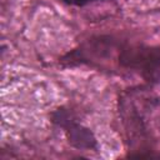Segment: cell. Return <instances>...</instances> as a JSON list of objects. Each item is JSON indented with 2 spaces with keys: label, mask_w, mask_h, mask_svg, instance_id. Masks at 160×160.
<instances>
[{
  "label": "cell",
  "mask_w": 160,
  "mask_h": 160,
  "mask_svg": "<svg viewBox=\"0 0 160 160\" xmlns=\"http://www.w3.org/2000/svg\"><path fill=\"white\" fill-rule=\"evenodd\" d=\"M52 121L64 130L69 142L72 146L85 150H94L98 148L96 139L92 132L88 128L79 124L69 110L62 108L55 110L52 112Z\"/></svg>",
  "instance_id": "7a4b0ae2"
},
{
  "label": "cell",
  "mask_w": 160,
  "mask_h": 160,
  "mask_svg": "<svg viewBox=\"0 0 160 160\" xmlns=\"http://www.w3.org/2000/svg\"><path fill=\"white\" fill-rule=\"evenodd\" d=\"M64 1L68 2V4H71V5L81 6V5H85V4H89V2H92V1H96V0H64Z\"/></svg>",
  "instance_id": "3957f363"
},
{
  "label": "cell",
  "mask_w": 160,
  "mask_h": 160,
  "mask_svg": "<svg viewBox=\"0 0 160 160\" xmlns=\"http://www.w3.org/2000/svg\"><path fill=\"white\" fill-rule=\"evenodd\" d=\"M119 65L141 72L144 76H155L160 74V46L130 45L119 50Z\"/></svg>",
  "instance_id": "6da1fadb"
}]
</instances>
